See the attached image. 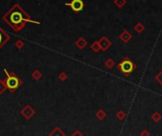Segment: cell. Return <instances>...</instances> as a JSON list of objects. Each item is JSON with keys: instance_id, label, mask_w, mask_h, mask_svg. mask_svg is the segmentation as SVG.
<instances>
[{"instance_id": "cell-2", "label": "cell", "mask_w": 162, "mask_h": 136, "mask_svg": "<svg viewBox=\"0 0 162 136\" xmlns=\"http://www.w3.org/2000/svg\"><path fill=\"white\" fill-rule=\"evenodd\" d=\"M4 72L7 73V79H6V82H5L6 83L7 88L12 92H13L15 89H17L19 87L21 86V83H22L21 80L15 74H9L6 70H4Z\"/></svg>"}, {"instance_id": "cell-12", "label": "cell", "mask_w": 162, "mask_h": 136, "mask_svg": "<svg viewBox=\"0 0 162 136\" xmlns=\"http://www.w3.org/2000/svg\"><path fill=\"white\" fill-rule=\"evenodd\" d=\"M32 76H34V78H35V79H39L41 74L38 72H35L32 73Z\"/></svg>"}, {"instance_id": "cell-3", "label": "cell", "mask_w": 162, "mask_h": 136, "mask_svg": "<svg viewBox=\"0 0 162 136\" xmlns=\"http://www.w3.org/2000/svg\"><path fill=\"white\" fill-rule=\"evenodd\" d=\"M117 68H118V70L123 73V74L128 76L136 70V65L132 62L131 59H129L128 57H126L121 63H119L117 65Z\"/></svg>"}, {"instance_id": "cell-8", "label": "cell", "mask_w": 162, "mask_h": 136, "mask_svg": "<svg viewBox=\"0 0 162 136\" xmlns=\"http://www.w3.org/2000/svg\"><path fill=\"white\" fill-rule=\"evenodd\" d=\"M97 117L98 119H100V120H103V119L106 117V113L104 112L102 110H98L97 112Z\"/></svg>"}, {"instance_id": "cell-9", "label": "cell", "mask_w": 162, "mask_h": 136, "mask_svg": "<svg viewBox=\"0 0 162 136\" xmlns=\"http://www.w3.org/2000/svg\"><path fill=\"white\" fill-rule=\"evenodd\" d=\"M15 46L17 49H22V48H23V46H24V43H23V41H22V40L18 39V40H16V41H15Z\"/></svg>"}, {"instance_id": "cell-13", "label": "cell", "mask_w": 162, "mask_h": 136, "mask_svg": "<svg viewBox=\"0 0 162 136\" xmlns=\"http://www.w3.org/2000/svg\"><path fill=\"white\" fill-rule=\"evenodd\" d=\"M140 136H150V133H149V131H148V130L144 129L143 131L140 133Z\"/></svg>"}, {"instance_id": "cell-5", "label": "cell", "mask_w": 162, "mask_h": 136, "mask_svg": "<svg viewBox=\"0 0 162 136\" xmlns=\"http://www.w3.org/2000/svg\"><path fill=\"white\" fill-rule=\"evenodd\" d=\"M10 35L4 31L3 29L0 28V48H2L6 43L10 40Z\"/></svg>"}, {"instance_id": "cell-7", "label": "cell", "mask_w": 162, "mask_h": 136, "mask_svg": "<svg viewBox=\"0 0 162 136\" xmlns=\"http://www.w3.org/2000/svg\"><path fill=\"white\" fill-rule=\"evenodd\" d=\"M152 119L155 122V123H158V122L160 121V119H161V114L158 113V112H155L152 115Z\"/></svg>"}, {"instance_id": "cell-14", "label": "cell", "mask_w": 162, "mask_h": 136, "mask_svg": "<svg viewBox=\"0 0 162 136\" xmlns=\"http://www.w3.org/2000/svg\"><path fill=\"white\" fill-rule=\"evenodd\" d=\"M72 136H83V135L81 134V132L79 131V130H75V133H73Z\"/></svg>"}, {"instance_id": "cell-6", "label": "cell", "mask_w": 162, "mask_h": 136, "mask_svg": "<svg viewBox=\"0 0 162 136\" xmlns=\"http://www.w3.org/2000/svg\"><path fill=\"white\" fill-rule=\"evenodd\" d=\"M51 136H65V133L61 131V129H60L59 127H56L53 131V133L51 134Z\"/></svg>"}, {"instance_id": "cell-1", "label": "cell", "mask_w": 162, "mask_h": 136, "mask_svg": "<svg viewBox=\"0 0 162 136\" xmlns=\"http://www.w3.org/2000/svg\"><path fill=\"white\" fill-rule=\"evenodd\" d=\"M2 19L12 28L15 32H20L27 23L40 24L38 21H34L30 15L20 7L19 4H15L5 14Z\"/></svg>"}, {"instance_id": "cell-4", "label": "cell", "mask_w": 162, "mask_h": 136, "mask_svg": "<svg viewBox=\"0 0 162 136\" xmlns=\"http://www.w3.org/2000/svg\"><path fill=\"white\" fill-rule=\"evenodd\" d=\"M67 5L72 8L75 12H80L84 7V4L83 2H82V0H73L71 3H68Z\"/></svg>"}, {"instance_id": "cell-15", "label": "cell", "mask_w": 162, "mask_h": 136, "mask_svg": "<svg viewBox=\"0 0 162 136\" xmlns=\"http://www.w3.org/2000/svg\"><path fill=\"white\" fill-rule=\"evenodd\" d=\"M59 77H60V79H61V80H64L65 78H66V76H65V74H64V73H61V74H60V76H59Z\"/></svg>"}, {"instance_id": "cell-10", "label": "cell", "mask_w": 162, "mask_h": 136, "mask_svg": "<svg viewBox=\"0 0 162 136\" xmlns=\"http://www.w3.org/2000/svg\"><path fill=\"white\" fill-rule=\"evenodd\" d=\"M125 116L126 115H125V113L123 112V111H119V112L116 114V117L118 118L119 120H123V119L125 118Z\"/></svg>"}, {"instance_id": "cell-11", "label": "cell", "mask_w": 162, "mask_h": 136, "mask_svg": "<svg viewBox=\"0 0 162 136\" xmlns=\"http://www.w3.org/2000/svg\"><path fill=\"white\" fill-rule=\"evenodd\" d=\"M6 83L4 84V82H2V81H0V93H2L3 92V91L5 89V88H6Z\"/></svg>"}]
</instances>
